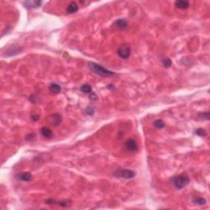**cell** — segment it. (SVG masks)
Segmentation results:
<instances>
[{
  "label": "cell",
  "mask_w": 210,
  "mask_h": 210,
  "mask_svg": "<svg viewBox=\"0 0 210 210\" xmlns=\"http://www.w3.org/2000/svg\"><path fill=\"white\" fill-rule=\"evenodd\" d=\"M88 66H89V68L92 72L95 73L96 75L101 76V77H111V76H114L115 75L113 71L108 70L103 66L98 63H91L90 62L88 64Z\"/></svg>",
  "instance_id": "6da1fadb"
},
{
  "label": "cell",
  "mask_w": 210,
  "mask_h": 210,
  "mask_svg": "<svg viewBox=\"0 0 210 210\" xmlns=\"http://www.w3.org/2000/svg\"><path fill=\"white\" fill-rule=\"evenodd\" d=\"M172 185L175 186L176 189L181 190L182 188H184L185 186H186L189 182H190V178L188 175H186L185 173H182L178 176H173L172 179Z\"/></svg>",
  "instance_id": "7a4b0ae2"
},
{
  "label": "cell",
  "mask_w": 210,
  "mask_h": 210,
  "mask_svg": "<svg viewBox=\"0 0 210 210\" xmlns=\"http://www.w3.org/2000/svg\"><path fill=\"white\" fill-rule=\"evenodd\" d=\"M113 175L118 178L131 179L135 177L136 172L132 170H130V169H119L114 172Z\"/></svg>",
  "instance_id": "3957f363"
},
{
  "label": "cell",
  "mask_w": 210,
  "mask_h": 210,
  "mask_svg": "<svg viewBox=\"0 0 210 210\" xmlns=\"http://www.w3.org/2000/svg\"><path fill=\"white\" fill-rule=\"evenodd\" d=\"M118 56L122 59H127L131 56V47L128 45H122L118 48Z\"/></svg>",
  "instance_id": "277c9868"
},
{
  "label": "cell",
  "mask_w": 210,
  "mask_h": 210,
  "mask_svg": "<svg viewBox=\"0 0 210 210\" xmlns=\"http://www.w3.org/2000/svg\"><path fill=\"white\" fill-rule=\"evenodd\" d=\"M125 147L128 151H131V152H136L138 150V144L134 139H129L127 140L125 143Z\"/></svg>",
  "instance_id": "5b68a950"
},
{
  "label": "cell",
  "mask_w": 210,
  "mask_h": 210,
  "mask_svg": "<svg viewBox=\"0 0 210 210\" xmlns=\"http://www.w3.org/2000/svg\"><path fill=\"white\" fill-rule=\"evenodd\" d=\"M45 203L47 204H57V205L59 206H62V207H69L71 204V202L69 200H63V201H59V202H56L54 200L52 199H49V200H47L45 201Z\"/></svg>",
  "instance_id": "8992f818"
},
{
  "label": "cell",
  "mask_w": 210,
  "mask_h": 210,
  "mask_svg": "<svg viewBox=\"0 0 210 210\" xmlns=\"http://www.w3.org/2000/svg\"><path fill=\"white\" fill-rule=\"evenodd\" d=\"M48 89H49V92L51 93V94L57 95V94L61 92L62 87H61L60 85H58L57 83H52L51 85L49 86V87H48Z\"/></svg>",
  "instance_id": "52a82bcc"
},
{
  "label": "cell",
  "mask_w": 210,
  "mask_h": 210,
  "mask_svg": "<svg viewBox=\"0 0 210 210\" xmlns=\"http://www.w3.org/2000/svg\"><path fill=\"white\" fill-rule=\"evenodd\" d=\"M175 7L179 9H186L190 7V3L185 0H177L175 2Z\"/></svg>",
  "instance_id": "ba28073f"
},
{
  "label": "cell",
  "mask_w": 210,
  "mask_h": 210,
  "mask_svg": "<svg viewBox=\"0 0 210 210\" xmlns=\"http://www.w3.org/2000/svg\"><path fill=\"white\" fill-rule=\"evenodd\" d=\"M114 26L119 30H125L127 27V22L125 19H118L114 22Z\"/></svg>",
  "instance_id": "9c48e42d"
},
{
  "label": "cell",
  "mask_w": 210,
  "mask_h": 210,
  "mask_svg": "<svg viewBox=\"0 0 210 210\" xmlns=\"http://www.w3.org/2000/svg\"><path fill=\"white\" fill-rule=\"evenodd\" d=\"M51 123L54 125V127H57L58 125L60 124L62 122V116L58 113H54V114L51 116Z\"/></svg>",
  "instance_id": "30bf717a"
},
{
  "label": "cell",
  "mask_w": 210,
  "mask_h": 210,
  "mask_svg": "<svg viewBox=\"0 0 210 210\" xmlns=\"http://www.w3.org/2000/svg\"><path fill=\"white\" fill-rule=\"evenodd\" d=\"M23 4L26 8H35L41 5V2L40 1H26V2H24Z\"/></svg>",
  "instance_id": "8fae6325"
},
{
  "label": "cell",
  "mask_w": 210,
  "mask_h": 210,
  "mask_svg": "<svg viewBox=\"0 0 210 210\" xmlns=\"http://www.w3.org/2000/svg\"><path fill=\"white\" fill-rule=\"evenodd\" d=\"M78 8H79V7L77 5V3H75V2H72V3H71L70 4L67 6V13H69V14H72V13H75L76 12H77V11H78Z\"/></svg>",
  "instance_id": "7c38bea8"
},
{
  "label": "cell",
  "mask_w": 210,
  "mask_h": 210,
  "mask_svg": "<svg viewBox=\"0 0 210 210\" xmlns=\"http://www.w3.org/2000/svg\"><path fill=\"white\" fill-rule=\"evenodd\" d=\"M42 136L45 138H51L53 136V131L50 128L47 127H44L41 128L40 130Z\"/></svg>",
  "instance_id": "4fadbf2b"
},
{
  "label": "cell",
  "mask_w": 210,
  "mask_h": 210,
  "mask_svg": "<svg viewBox=\"0 0 210 210\" xmlns=\"http://www.w3.org/2000/svg\"><path fill=\"white\" fill-rule=\"evenodd\" d=\"M19 178L23 182H30L32 179V175L30 172H23L19 176Z\"/></svg>",
  "instance_id": "5bb4252c"
},
{
  "label": "cell",
  "mask_w": 210,
  "mask_h": 210,
  "mask_svg": "<svg viewBox=\"0 0 210 210\" xmlns=\"http://www.w3.org/2000/svg\"><path fill=\"white\" fill-rule=\"evenodd\" d=\"M80 90L85 94H90L92 93V87L89 84H84L80 86Z\"/></svg>",
  "instance_id": "9a60e30c"
},
{
  "label": "cell",
  "mask_w": 210,
  "mask_h": 210,
  "mask_svg": "<svg viewBox=\"0 0 210 210\" xmlns=\"http://www.w3.org/2000/svg\"><path fill=\"white\" fill-rule=\"evenodd\" d=\"M153 126L156 128L161 129V128H163L165 127V123H164V121H162V120H161V119H158L156 121H154Z\"/></svg>",
  "instance_id": "2e32d148"
},
{
  "label": "cell",
  "mask_w": 210,
  "mask_h": 210,
  "mask_svg": "<svg viewBox=\"0 0 210 210\" xmlns=\"http://www.w3.org/2000/svg\"><path fill=\"white\" fill-rule=\"evenodd\" d=\"M193 202H194V204H199V205H204V204H206V200H204V198L201 197L195 198V199L193 200Z\"/></svg>",
  "instance_id": "e0dca14e"
},
{
  "label": "cell",
  "mask_w": 210,
  "mask_h": 210,
  "mask_svg": "<svg viewBox=\"0 0 210 210\" xmlns=\"http://www.w3.org/2000/svg\"><path fill=\"white\" fill-rule=\"evenodd\" d=\"M195 134H196L197 136H199L201 137H204L207 136V132H206V131H205L204 129H203V128H199V129H197V130L195 131Z\"/></svg>",
  "instance_id": "ac0fdd59"
},
{
  "label": "cell",
  "mask_w": 210,
  "mask_h": 210,
  "mask_svg": "<svg viewBox=\"0 0 210 210\" xmlns=\"http://www.w3.org/2000/svg\"><path fill=\"white\" fill-rule=\"evenodd\" d=\"M162 64H163V66H164L166 68H168V67H170L172 66V62L170 58H168V57H167V58H164V59L162 60Z\"/></svg>",
  "instance_id": "d6986e66"
},
{
  "label": "cell",
  "mask_w": 210,
  "mask_h": 210,
  "mask_svg": "<svg viewBox=\"0 0 210 210\" xmlns=\"http://www.w3.org/2000/svg\"><path fill=\"white\" fill-rule=\"evenodd\" d=\"M200 118H202V119H205V120H209V112H202V113H200L199 114Z\"/></svg>",
  "instance_id": "ffe728a7"
},
{
  "label": "cell",
  "mask_w": 210,
  "mask_h": 210,
  "mask_svg": "<svg viewBox=\"0 0 210 210\" xmlns=\"http://www.w3.org/2000/svg\"><path fill=\"white\" fill-rule=\"evenodd\" d=\"M39 118H40V116H39V115H33V116L31 117L32 120L35 121H39Z\"/></svg>",
  "instance_id": "44dd1931"
}]
</instances>
